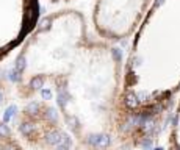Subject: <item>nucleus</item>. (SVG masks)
Segmentation results:
<instances>
[{
    "mask_svg": "<svg viewBox=\"0 0 180 150\" xmlns=\"http://www.w3.org/2000/svg\"><path fill=\"white\" fill-rule=\"evenodd\" d=\"M118 49L92 42L80 11L42 17L25 38L13 64V83L24 100L52 91L66 128L83 150L127 147L119 113Z\"/></svg>",
    "mask_w": 180,
    "mask_h": 150,
    "instance_id": "obj_1",
    "label": "nucleus"
},
{
    "mask_svg": "<svg viewBox=\"0 0 180 150\" xmlns=\"http://www.w3.org/2000/svg\"><path fill=\"white\" fill-rule=\"evenodd\" d=\"M19 139L31 150H78L55 103L47 97L25 100L16 117Z\"/></svg>",
    "mask_w": 180,
    "mask_h": 150,
    "instance_id": "obj_2",
    "label": "nucleus"
},
{
    "mask_svg": "<svg viewBox=\"0 0 180 150\" xmlns=\"http://www.w3.org/2000/svg\"><path fill=\"white\" fill-rule=\"evenodd\" d=\"M38 0H0V59L22 46L38 24Z\"/></svg>",
    "mask_w": 180,
    "mask_h": 150,
    "instance_id": "obj_3",
    "label": "nucleus"
},
{
    "mask_svg": "<svg viewBox=\"0 0 180 150\" xmlns=\"http://www.w3.org/2000/svg\"><path fill=\"white\" fill-rule=\"evenodd\" d=\"M149 0H96L92 22L107 39H122L136 25Z\"/></svg>",
    "mask_w": 180,
    "mask_h": 150,
    "instance_id": "obj_4",
    "label": "nucleus"
},
{
    "mask_svg": "<svg viewBox=\"0 0 180 150\" xmlns=\"http://www.w3.org/2000/svg\"><path fill=\"white\" fill-rule=\"evenodd\" d=\"M0 150H25L22 141L14 130L0 120Z\"/></svg>",
    "mask_w": 180,
    "mask_h": 150,
    "instance_id": "obj_5",
    "label": "nucleus"
},
{
    "mask_svg": "<svg viewBox=\"0 0 180 150\" xmlns=\"http://www.w3.org/2000/svg\"><path fill=\"white\" fill-rule=\"evenodd\" d=\"M49 2H52V3H68V2H70V0H49Z\"/></svg>",
    "mask_w": 180,
    "mask_h": 150,
    "instance_id": "obj_6",
    "label": "nucleus"
}]
</instances>
